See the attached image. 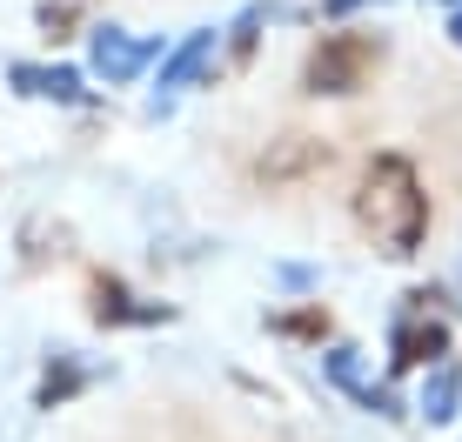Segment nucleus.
<instances>
[{"mask_svg":"<svg viewBox=\"0 0 462 442\" xmlns=\"http://www.w3.org/2000/svg\"><path fill=\"white\" fill-rule=\"evenodd\" d=\"M356 221L382 255H395V262H409L422 248L429 195H422V175H416L409 154H369V168L356 181Z\"/></svg>","mask_w":462,"mask_h":442,"instance_id":"f257e3e1","label":"nucleus"},{"mask_svg":"<svg viewBox=\"0 0 462 442\" xmlns=\"http://www.w3.org/2000/svg\"><path fill=\"white\" fill-rule=\"evenodd\" d=\"M382 54H389L382 34H356V27L348 34H322L309 47V60H301V87L309 94H356L382 68Z\"/></svg>","mask_w":462,"mask_h":442,"instance_id":"f03ea898","label":"nucleus"},{"mask_svg":"<svg viewBox=\"0 0 462 442\" xmlns=\"http://www.w3.org/2000/svg\"><path fill=\"white\" fill-rule=\"evenodd\" d=\"M429 302H442V295L436 289H409L402 295V315H395V328H389V375L449 362V322H442Z\"/></svg>","mask_w":462,"mask_h":442,"instance_id":"7ed1b4c3","label":"nucleus"},{"mask_svg":"<svg viewBox=\"0 0 462 442\" xmlns=\"http://www.w3.org/2000/svg\"><path fill=\"white\" fill-rule=\"evenodd\" d=\"M328 161H336V148H328L322 134H282V141H268V148L254 154V181L262 188H295V181H315Z\"/></svg>","mask_w":462,"mask_h":442,"instance_id":"20e7f679","label":"nucleus"},{"mask_svg":"<svg viewBox=\"0 0 462 442\" xmlns=\"http://www.w3.org/2000/svg\"><path fill=\"white\" fill-rule=\"evenodd\" d=\"M88 315L101 328H162V322H174L168 302H141V295L127 289L121 275H107V268L88 275Z\"/></svg>","mask_w":462,"mask_h":442,"instance_id":"39448f33","label":"nucleus"},{"mask_svg":"<svg viewBox=\"0 0 462 442\" xmlns=\"http://www.w3.org/2000/svg\"><path fill=\"white\" fill-rule=\"evenodd\" d=\"M322 375H328V382H336L356 409H369V416H382V422H402V416H409L402 396H395L389 382H369V375H362V355L348 349V342H336V349L322 355Z\"/></svg>","mask_w":462,"mask_h":442,"instance_id":"423d86ee","label":"nucleus"},{"mask_svg":"<svg viewBox=\"0 0 462 442\" xmlns=\"http://www.w3.org/2000/svg\"><path fill=\"white\" fill-rule=\"evenodd\" d=\"M148 60H154V41H134V34H127V27H115V21H107V27H88V68L101 74L107 87L134 81Z\"/></svg>","mask_w":462,"mask_h":442,"instance_id":"0eeeda50","label":"nucleus"},{"mask_svg":"<svg viewBox=\"0 0 462 442\" xmlns=\"http://www.w3.org/2000/svg\"><path fill=\"white\" fill-rule=\"evenodd\" d=\"M7 81L14 94H27V101H60V107H74V101H88V87H81V74L74 68H47V60H14L7 68Z\"/></svg>","mask_w":462,"mask_h":442,"instance_id":"6e6552de","label":"nucleus"},{"mask_svg":"<svg viewBox=\"0 0 462 442\" xmlns=\"http://www.w3.org/2000/svg\"><path fill=\"white\" fill-rule=\"evenodd\" d=\"M215 54H221V34H215V27H195V34L162 60V101H168V94H181V87H195L201 74L215 68Z\"/></svg>","mask_w":462,"mask_h":442,"instance_id":"1a4fd4ad","label":"nucleus"},{"mask_svg":"<svg viewBox=\"0 0 462 442\" xmlns=\"http://www.w3.org/2000/svg\"><path fill=\"white\" fill-rule=\"evenodd\" d=\"M416 416L429 422V429H449V422L462 416V362H436V369H429Z\"/></svg>","mask_w":462,"mask_h":442,"instance_id":"9d476101","label":"nucleus"},{"mask_svg":"<svg viewBox=\"0 0 462 442\" xmlns=\"http://www.w3.org/2000/svg\"><path fill=\"white\" fill-rule=\"evenodd\" d=\"M81 389H88V369H81L74 355H54V362L41 369V382H34V409H68Z\"/></svg>","mask_w":462,"mask_h":442,"instance_id":"9b49d317","label":"nucleus"},{"mask_svg":"<svg viewBox=\"0 0 462 442\" xmlns=\"http://www.w3.org/2000/svg\"><path fill=\"white\" fill-rule=\"evenodd\" d=\"M275 14H282V0H248V7H242V14H235V27H228V41H221V47H228V60H235V68H242V60L254 54V41H262V27H268V21H275Z\"/></svg>","mask_w":462,"mask_h":442,"instance_id":"f8f14e48","label":"nucleus"},{"mask_svg":"<svg viewBox=\"0 0 462 442\" xmlns=\"http://www.w3.org/2000/svg\"><path fill=\"white\" fill-rule=\"evenodd\" d=\"M268 336L322 342V336H328V308H322V302H309V308H282V315H268Z\"/></svg>","mask_w":462,"mask_h":442,"instance_id":"ddd939ff","label":"nucleus"},{"mask_svg":"<svg viewBox=\"0 0 462 442\" xmlns=\"http://www.w3.org/2000/svg\"><path fill=\"white\" fill-rule=\"evenodd\" d=\"M74 21H81V0H41V34L47 41H68Z\"/></svg>","mask_w":462,"mask_h":442,"instance_id":"4468645a","label":"nucleus"},{"mask_svg":"<svg viewBox=\"0 0 462 442\" xmlns=\"http://www.w3.org/2000/svg\"><path fill=\"white\" fill-rule=\"evenodd\" d=\"M362 7V0H322V14H328V21H342V14H356Z\"/></svg>","mask_w":462,"mask_h":442,"instance_id":"2eb2a0df","label":"nucleus"},{"mask_svg":"<svg viewBox=\"0 0 462 442\" xmlns=\"http://www.w3.org/2000/svg\"><path fill=\"white\" fill-rule=\"evenodd\" d=\"M449 41H456V47H462V7H456V21H449Z\"/></svg>","mask_w":462,"mask_h":442,"instance_id":"dca6fc26","label":"nucleus"},{"mask_svg":"<svg viewBox=\"0 0 462 442\" xmlns=\"http://www.w3.org/2000/svg\"><path fill=\"white\" fill-rule=\"evenodd\" d=\"M456 7H462V0H456Z\"/></svg>","mask_w":462,"mask_h":442,"instance_id":"f3484780","label":"nucleus"}]
</instances>
